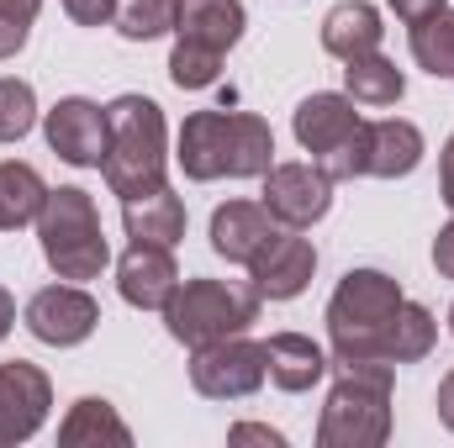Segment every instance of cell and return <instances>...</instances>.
Instances as JSON below:
<instances>
[{
    "mask_svg": "<svg viewBox=\"0 0 454 448\" xmlns=\"http://www.w3.org/2000/svg\"><path fill=\"white\" fill-rule=\"evenodd\" d=\"M328 375H333V390H328L323 417H317V444L323 448H380L391 438L396 364L328 353Z\"/></svg>",
    "mask_w": 454,
    "mask_h": 448,
    "instance_id": "obj_1",
    "label": "cell"
},
{
    "mask_svg": "<svg viewBox=\"0 0 454 448\" xmlns=\"http://www.w3.org/2000/svg\"><path fill=\"white\" fill-rule=\"evenodd\" d=\"M101 174L112 185V196L132 201V196H148L159 185H169V127L159 101L148 96H116L106 106V158H101Z\"/></svg>",
    "mask_w": 454,
    "mask_h": 448,
    "instance_id": "obj_2",
    "label": "cell"
},
{
    "mask_svg": "<svg viewBox=\"0 0 454 448\" xmlns=\"http://www.w3.org/2000/svg\"><path fill=\"white\" fill-rule=\"evenodd\" d=\"M37 243H43V259L59 280H101V269L112 264V243L101 232V212H96V196L80 190V185H59L48 190L43 212H37Z\"/></svg>",
    "mask_w": 454,
    "mask_h": 448,
    "instance_id": "obj_3",
    "label": "cell"
},
{
    "mask_svg": "<svg viewBox=\"0 0 454 448\" xmlns=\"http://www.w3.org/2000/svg\"><path fill=\"white\" fill-rule=\"evenodd\" d=\"M259 317V290L254 285H232V280H180L169 306H164V328L175 343L185 348H207L217 337H232V333H248Z\"/></svg>",
    "mask_w": 454,
    "mask_h": 448,
    "instance_id": "obj_4",
    "label": "cell"
},
{
    "mask_svg": "<svg viewBox=\"0 0 454 448\" xmlns=\"http://www.w3.org/2000/svg\"><path fill=\"white\" fill-rule=\"evenodd\" d=\"M407 301L402 280L386 269H348L328 301V343L339 359H375V337Z\"/></svg>",
    "mask_w": 454,
    "mask_h": 448,
    "instance_id": "obj_5",
    "label": "cell"
},
{
    "mask_svg": "<svg viewBox=\"0 0 454 448\" xmlns=\"http://www.w3.org/2000/svg\"><path fill=\"white\" fill-rule=\"evenodd\" d=\"M264 343L232 333L207 348H191V385L207 401H248L264 385Z\"/></svg>",
    "mask_w": 454,
    "mask_h": 448,
    "instance_id": "obj_6",
    "label": "cell"
},
{
    "mask_svg": "<svg viewBox=\"0 0 454 448\" xmlns=\"http://www.w3.org/2000/svg\"><path fill=\"white\" fill-rule=\"evenodd\" d=\"M264 212L275 217V227H296V232H307V227H317L328 217V206H333V180H328V169L323 164H301V158H291V164H270V174H264Z\"/></svg>",
    "mask_w": 454,
    "mask_h": 448,
    "instance_id": "obj_7",
    "label": "cell"
},
{
    "mask_svg": "<svg viewBox=\"0 0 454 448\" xmlns=\"http://www.w3.org/2000/svg\"><path fill=\"white\" fill-rule=\"evenodd\" d=\"M21 322H27V333L37 337V343H48V348H80L85 337L101 328V301L85 285H74V280L43 285L27 301Z\"/></svg>",
    "mask_w": 454,
    "mask_h": 448,
    "instance_id": "obj_8",
    "label": "cell"
},
{
    "mask_svg": "<svg viewBox=\"0 0 454 448\" xmlns=\"http://www.w3.org/2000/svg\"><path fill=\"white\" fill-rule=\"evenodd\" d=\"M48 406H53V380L27 359H5L0 364V448L32 444L48 422Z\"/></svg>",
    "mask_w": 454,
    "mask_h": 448,
    "instance_id": "obj_9",
    "label": "cell"
},
{
    "mask_svg": "<svg viewBox=\"0 0 454 448\" xmlns=\"http://www.w3.org/2000/svg\"><path fill=\"white\" fill-rule=\"evenodd\" d=\"M317 274V248L296 232L280 227L254 259H248V285L259 290V301H296Z\"/></svg>",
    "mask_w": 454,
    "mask_h": 448,
    "instance_id": "obj_10",
    "label": "cell"
},
{
    "mask_svg": "<svg viewBox=\"0 0 454 448\" xmlns=\"http://www.w3.org/2000/svg\"><path fill=\"white\" fill-rule=\"evenodd\" d=\"M43 137L64 164L101 169V158H106V106L90 101V96H64L43 116Z\"/></svg>",
    "mask_w": 454,
    "mask_h": 448,
    "instance_id": "obj_11",
    "label": "cell"
},
{
    "mask_svg": "<svg viewBox=\"0 0 454 448\" xmlns=\"http://www.w3.org/2000/svg\"><path fill=\"white\" fill-rule=\"evenodd\" d=\"M180 285V269H175V248H159V243H132L121 259H116V290L127 306L137 312H164L169 296Z\"/></svg>",
    "mask_w": 454,
    "mask_h": 448,
    "instance_id": "obj_12",
    "label": "cell"
},
{
    "mask_svg": "<svg viewBox=\"0 0 454 448\" xmlns=\"http://www.w3.org/2000/svg\"><path fill=\"white\" fill-rule=\"evenodd\" d=\"M175 164L196 185L227 180V112H191L185 116L180 121V137H175Z\"/></svg>",
    "mask_w": 454,
    "mask_h": 448,
    "instance_id": "obj_13",
    "label": "cell"
},
{
    "mask_svg": "<svg viewBox=\"0 0 454 448\" xmlns=\"http://www.w3.org/2000/svg\"><path fill=\"white\" fill-rule=\"evenodd\" d=\"M364 116L354 112V101L343 96V90H317V96H307L296 116H291V132H296V143H301V153H312V158H328L333 148H339L343 137L359 127Z\"/></svg>",
    "mask_w": 454,
    "mask_h": 448,
    "instance_id": "obj_14",
    "label": "cell"
},
{
    "mask_svg": "<svg viewBox=\"0 0 454 448\" xmlns=\"http://www.w3.org/2000/svg\"><path fill=\"white\" fill-rule=\"evenodd\" d=\"M264 375L286 396H307L328 375V348L307 333H275L264 343Z\"/></svg>",
    "mask_w": 454,
    "mask_h": 448,
    "instance_id": "obj_15",
    "label": "cell"
},
{
    "mask_svg": "<svg viewBox=\"0 0 454 448\" xmlns=\"http://www.w3.org/2000/svg\"><path fill=\"white\" fill-rule=\"evenodd\" d=\"M212 253L227 259V264H243L248 269V259L275 237V217L264 212V201H227L212 212Z\"/></svg>",
    "mask_w": 454,
    "mask_h": 448,
    "instance_id": "obj_16",
    "label": "cell"
},
{
    "mask_svg": "<svg viewBox=\"0 0 454 448\" xmlns=\"http://www.w3.org/2000/svg\"><path fill=\"white\" fill-rule=\"evenodd\" d=\"M243 27H248L243 0H180V11H175V37L180 42L217 48V53L238 48Z\"/></svg>",
    "mask_w": 454,
    "mask_h": 448,
    "instance_id": "obj_17",
    "label": "cell"
},
{
    "mask_svg": "<svg viewBox=\"0 0 454 448\" xmlns=\"http://www.w3.org/2000/svg\"><path fill=\"white\" fill-rule=\"evenodd\" d=\"M423 153H428V143H423L418 121H402V116L370 121V164H364V174L370 180H407L423 164Z\"/></svg>",
    "mask_w": 454,
    "mask_h": 448,
    "instance_id": "obj_18",
    "label": "cell"
},
{
    "mask_svg": "<svg viewBox=\"0 0 454 448\" xmlns=\"http://www.w3.org/2000/svg\"><path fill=\"white\" fill-rule=\"evenodd\" d=\"M121 227H127L132 243L175 248V243L185 237V201H180L169 185H159V190H148V196H132V201H121Z\"/></svg>",
    "mask_w": 454,
    "mask_h": 448,
    "instance_id": "obj_19",
    "label": "cell"
},
{
    "mask_svg": "<svg viewBox=\"0 0 454 448\" xmlns=\"http://www.w3.org/2000/svg\"><path fill=\"white\" fill-rule=\"evenodd\" d=\"M380 37H386V27H380V11H375L370 0H339V5L323 16V48H328L339 64L375 53Z\"/></svg>",
    "mask_w": 454,
    "mask_h": 448,
    "instance_id": "obj_20",
    "label": "cell"
},
{
    "mask_svg": "<svg viewBox=\"0 0 454 448\" xmlns=\"http://www.w3.org/2000/svg\"><path fill=\"white\" fill-rule=\"evenodd\" d=\"M434 343H439L434 312H428L423 301H402L396 317H391V322L380 328V337H375V359H386V364H418V359L434 353Z\"/></svg>",
    "mask_w": 454,
    "mask_h": 448,
    "instance_id": "obj_21",
    "label": "cell"
},
{
    "mask_svg": "<svg viewBox=\"0 0 454 448\" xmlns=\"http://www.w3.org/2000/svg\"><path fill=\"white\" fill-rule=\"evenodd\" d=\"M275 164V132L254 112H227V180H264Z\"/></svg>",
    "mask_w": 454,
    "mask_h": 448,
    "instance_id": "obj_22",
    "label": "cell"
},
{
    "mask_svg": "<svg viewBox=\"0 0 454 448\" xmlns=\"http://www.w3.org/2000/svg\"><path fill=\"white\" fill-rule=\"evenodd\" d=\"M59 444L64 448H101V444L127 448L132 444V428L116 417L112 401H101V396H80V401L69 406V417L59 422Z\"/></svg>",
    "mask_w": 454,
    "mask_h": 448,
    "instance_id": "obj_23",
    "label": "cell"
},
{
    "mask_svg": "<svg viewBox=\"0 0 454 448\" xmlns=\"http://www.w3.org/2000/svg\"><path fill=\"white\" fill-rule=\"evenodd\" d=\"M343 96L354 101V106H396L402 96H407V74L375 48V53H364V58H348L343 64Z\"/></svg>",
    "mask_w": 454,
    "mask_h": 448,
    "instance_id": "obj_24",
    "label": "cell"
},
{
    "mask_svg": "<svg viewBox=\"0 0 454 448\" xmlns=\"http://www.w3.org/2000/svg\"><path fill=\"white\" fill-rule=\"evenodd\" d=\"M43 201H48L43 174L32 164H21V158H0V232H16V227L37 222Z\"/></svg>",
    "mask_w": 454,
    "mask_h": 448,
    "instance_id": "obj_25",
    "label": "cell"
},
{
    "mask_svg": "<svg viewBox=\"0 0 454 448\" xmlns=\"http://www.w3.org/2000/svg\"><path fill=\"white\" fill-rule=\"evenodd\" d=\"M407 42H412L418 69H428L434 80H454V5L423 16V21H412V37Z\"/></svg>",
    "mask_w": 454,
    "mask_h": 448,
    "instance_id": "obj_26",
    "label": "cell"
},
{
    "mask_svg": "<svg viewBox=\"0 0 454 448\" xmlns=\"http://www.w3.org/2000/svg\"><path fill=\"white\" fill-rule=\"evenodd\" d=\"M175 11H180V0H116L112 27L127 42H153V37L175 32Z\"/></svg>",
    "mask_w": 454,
    "mask_h": 448,
    "instance_id": "obj_27",
    "label": "cell"
},
{
    "mask_svg": "<svg viewBox=\"0 0 454 448\" xmlns=\"http://www.w3.org/2000/svg\"><path fill=\"white\" fill-rule=\"evenodd\" d=\"M223 58L227 53H217V48H201V42H180L175 37V48H169V80L180 90H212L223 80Z\"/></svg>",
    "mask_w": 454,
    "mask_h": 448,
    "instance_id": "obj_28",
    "label": "cell"
},
{
    "mask_svg": "<svg viewBox=\"0 0 454 448\" xmlns=\"http://www.w3.org/2000/svg\"><path fill=\"white\" fill-rule=\"evenodd\" d=\"M37 127V90L16 74H0V143H21Z\"/></svg>",
    "mask_w": 454,
    "mask_h": 448,
    "instance_id": "obj_29",
    "label": "cell"
},
{
    "mask_svg": "<svg viewBox=\"0 0 454 448\" xmlns=\"http://www.w3.org/2000/svg\"><path fill=\"white\" fill-rule=\"evenodd\" d=\"M317 164L328 169L333 185H339V180H364V164H370V121H359L339 148H333L328 158H317Z\"/></svg>",
    "mask_w": 454,
    "mask_h": 448,
    "instance_id": "obj_30",
    "label": "cell"
},
{
    "mask_svg": "<svg viewBox=\"0 0 454 448\" xmlns=\"http://www.w3.org/2000/svg\"><path fill=\"white\" fill-rule=\"evenodd\" d=\"M64 11H69L74 27H106L112 11H116V0H64Z\"/></svg>",
    "mask_w": 454,
    "mask_h": 448,
    "instance_id": "obj_31",
    "label": "cell"
},
{
    "mask_svg": "<svg viewBox=\"0 0 454 448\" xmlns=\"http://www.w3.org/2000/svg\"><path fill=\"white\" fill-rule=\"evenodd\" d=\"M27 32H32L27 21H16V16H5V11H0V64H5V58H16V53L27 48Z\"/></svg>",
    "mask_w": 454,
    "mask_h": 448,
    "instance_id": "obj_32",
    "label": "cell"
},
{
    "mask_svg": "<svg viewBox=\"0 0 454 448\" xmlns=\"http://www.w3.org/2000/svg\"><path fill=\"white\" fill-rule=\"evenodd\" d=\"M227 444H270V448H286V433H275V428H264V422H238V428L227 433Z\"/></svg>",
    "mask_w": 454,
    "mask_h": 448,
    "instance_id": "obj_33",
    "label": "cell"
},
{
    "mask_svg": "<svg viewBox=\"0 0 454 448\" xmlns=\"http://www.w3.org/2000/svg\"><path fill=\"white\" fill-rule=\"evenodd\" d=\"M386 5L396 11V21H407V27H412V21H423V16H434V11H444L450 0H386Z\"/></svg>",
    "mask_w": 454,
    "mask_h": 448,
    "instance_id": "obj_34",
    "label": "cell"
},
{
    "mask_svg": "<svg viewBox=\"0 0 454 448\" xmlns=\"http://www.w3.org/2000/svg\"><path fill=\"white\" fill-rule=\"evenodd\" d=\"M434 269H439L444 280H454V222H444L439 237H434Z\"/></svg>",
    "mask_w": 454,
    "mask_h": 448,
    "instance_id": "obj_35",
    "label": "cell"
},
{
    "mask_svg": "<svg viewBox=\"0 0 454 448\" xmlns=\"http://www.w3.org/2000/svg\"><path fill=\"white\" fill-rule=\"evenodd\" d=\"M439 196H444V206L454 212V137L444 143V153H439Z\"/></svg>",
    "mask_w": 454,
    "mask_h": 448,
    "instance_id": "obj_36",
    "label": "cell"
},
{
    "mask_svg": "<svg viewBox=\"0 0 454 448\" xmlns=\"http://www.w3.org/2000/svg\"><path fill=\"white\" fill-rule=\"evenodd\" d=\"M434 406H439V422L454 433V369L439 380V401H434Z\"/></svg>",
    "mask_w": 454,
    "mask_h": 448,
    "instance_id": "obj_37",
    "label": "cell"
},
{
    "mask_svg": "<svg viewBox=\"0 0 454 448\" xmlns=\"http://www.w3.org/2000/svg\"><path fill=\"white\" fill-rule=\"evenodd\" d=\"M0 11H5V16H16V21H27V27H32V21H37V11H43V0H0Z\"/></svg>",
    "mask_w": 454,
    "mask_h": 448,
    "instance_id": "obj_38",
    "label": "cell"
},
{
    "mask_svg": "<svg viewBox=\"0 0 454 448\" xmlns=\"http://www.w3.org/2000/svg\"><path fill=\"white\" fill-rule=\"evenodd\" d=\"M16 328V301H11V290L0 285V343H5V333Z\"/></svg>",
    "mask_w": 454,
    "mask_h": 448,
    "instance_id": "obj_39",
    "label": "cell"
},
{
    "mask_svg": "<svg viewBox=\"0 0 454 448\" xmlns=\"http://www.w3.org/2000/svg\"><path fill=\"white\" fill-rule=\"evenodd\" d=\"M450 333H454V306H450Z\"/></svg>",
    "mask_w": 454,
    "mask_h": 448,
    "instance_id": "obj_40",
    "label": "cell"
}]
</instances>
